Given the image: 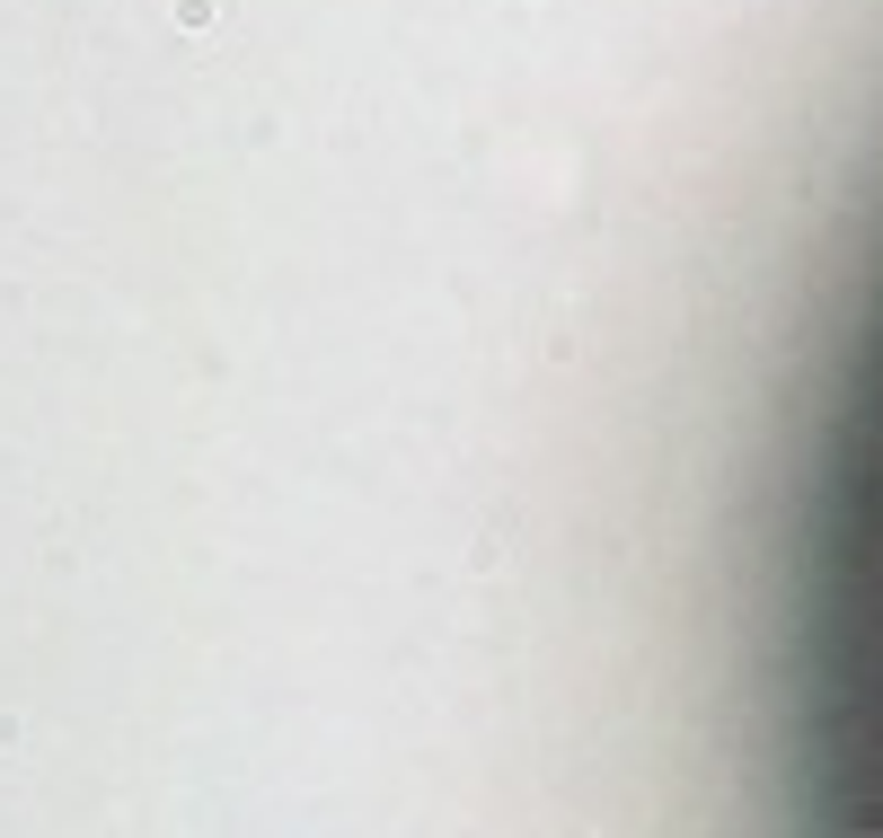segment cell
<instances>
[{
    "label": "cell",
    "mask_w": 883,
    "mask_h": 838,
    "mask_svg": "<svg viewBox=\"0 0 883 838\" xmlns=\"http://www.w3.org/2000/svg\"><path fill=\"white\" fill-rule=\"evenodd\" d=\"M804 838H883V248L840 344L804 529Z\"/></svg>",
    "instance_id": "1"
}]
</instances>
